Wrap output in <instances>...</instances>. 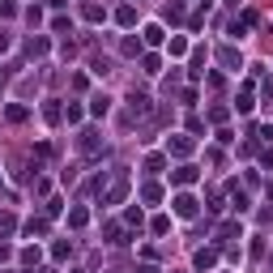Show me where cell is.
I'll return each mask as SVG.
<instances>
[{
	"instance_id": "cell-2",
	"label": "cell",
	"mask_w": 273,
	"mask_h": 273,
	"mask_svg": "<svg viewBox=\"0 0 273 273\" xmlns=\"http://www.w3.org/2000/svg\"><path fill=\"white\" fill-rule=\"evenodd\" d=\"M90 111H94V115H107V111H111V98H107V94H98V98L90 103Z\"/></svg>"
},
{
	"instance_id": "cell-10",
	"label": "cell",
	"mask_w": 273,
	"mask_h": 273,
	"mask_svg": "<svg viewBox=\"0 0 273 273\" xmlns=\"http://www.w3.org/2000/svg\"><path fill=\"white\" fill-rule=\"evenodd\" d=\"M235 107H239V111H252V90H243V94H239V103H235Z\"/></svg>"
},
{
	"instance_id": "cell-5",
	"label": "cell",
	"mask_w": 273,
	"mask_h": 273,
	"mask_svg": "<svg viewBox=\"0 0 273 273\" xmlns=\"http://www.w3.org/2000/svg\"><path fill=\"white\" fill-rule=\"evenodd\" d=\"M81 150L94 154V150H98V137H94V133H81Z\"/></svg>"
},
{
	"instance_id": "cell-3",
	"label": "cell",
	"mask_w": 273,
	"mask_h": 273,
	"mask_svg": "<svg viewBox=\"0 0 273 273\" xmlns=\"http://www.w3.org/2000/svg\"><path fill=\"white\" fill-rule=\"evenodd\" d=\"M188 150H192V141H188V137H175V141H171V154H180V158H184Z\"/></svg>"
},
{
	"instance_id": "cell-1",
	"label": "cell",
	"mask_w": 273,
	"mask_h": 273,
	"mask_svg": "<svg viewBox=\"0 0 273 273\" xmlns=\"http://www.w3.org/2000/svg\"><path fill=\"white\" fill-rule=\"evenodd\" d=\"M175 213H180V218H196V201L188 196V192H184V196H175Z\"/></svg>"
},
{
	"instance_id": "cell-6",
	"label": "cell",
	"mask_w": 273,
	"mask_h": 273,
	"mask_svg": "<svg viewBox=\"0 0 273 273\" xmlns=\"http://www.w3.org/2000/svg\"><path fill=\"white\" fill-rule=\"evenodd\" d=\"M213 260H218L213 252H196V269H213Z\"/></svg>"
},
{
	"instance_id": "cell-9",
	"label": "cell",
	"mask_w": 273,
	"mask_h": 273,
	"mask_svg": "<svg viewBox=\"0 0 273 273\" xmlns=\"http://www.w3.org/2000/svg\"><path fill=\"white\" fill-rule=\"evenodd\" d=\"M5 115H9V120H13V124H21V120H26V107H9Z\"/></svg>"
},
{
	"instance_id": "cell-7",
	"label": "cell",
	"mask_w": 273,
	"mask_h": 273,
	"mask_svg": "<svg viewBox=\"0 0 273 273\" xmlns=\"http://www.w3.org/2000/svg\"><path fill=\"white\" fill-rule=\"evenodd\" d=\"M222 64H227V68H239V56H235L231 47H222Z\"/></svg>"
},
{
	"instance_id": "cell-4",
	"label": "cell",
	"mask_w": 273,
	"mask_h": 273,
	"mask_svg": "<svg viewBox=\"0 0 273 273\" xmlns=\"http://www.w3.org/2000/svg\"><path fill=\"white\" fill-rule=\"evenodd\" d=\"M192 180H196L192 167H180V171H175V184H192Z\"/></svg>"
},
{
	"instance_id": "cell-8",
	"label": "cell",
	"mask_w": 273,
	"mask_h": 273,
	"mask_svg": "<svg viewBox=\"0 0 273 273\" xmlns=\"http://www.w3.org/2000/svg\"><path fill=\"white\" fill-rule=\"evenodd\" d=\"M145 43H162V26H145Z\"/></svg>"
}]
</instances>
